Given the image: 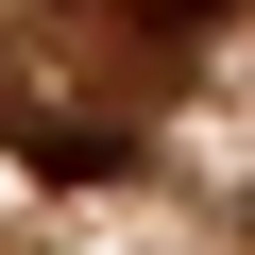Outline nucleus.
<instances>
[{
    "label": "nucleus",
    "instance_id": "obj_1",
    "mask_svg": "<svg viewBox=\"0 0 255 255\" xmlns=\"http://www.w3.org/2000/svg\"><path fill=\"white\" fill-rule=\"evenodd\" d=\"M102 17H221V0H102Z\"/></svg>",
    "mask_w": 255,
    "mask_h": 255
}]
</instances>
